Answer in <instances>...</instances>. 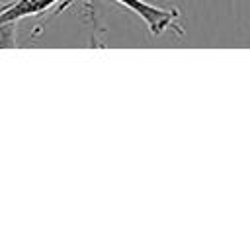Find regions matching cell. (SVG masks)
<instances>
[{
    "label": "cell",
    "instance_id": "obj_2",
    "mask_svg": "<svg viewBox=\"0 0 250 250\" xmlns=\"http://www.w3.org/2000/svg\"><path fill=\"white\" fill-rule=\"evenodd\" d=\"M59 0H12L0 2V23L20 21L29 16H39L49 12Z\"/></svg>",
    "mask_w": 250,
    "mask_h": 250
},
{
    "label": "cell",
    "instance_id": "obj_1",
    "mask_svg": "<svg viewBox=\"0 0 250 250\" xmlns=\"http://www.w3.org/2000/svg\"><path fill=\"white\" fill-rule=\"evenodd\" d=\"M115 4H121L123 8L131 10L133 14H137L146 27L150 29L152 35H162L168 29H174L176 33H184L182 25H180V12L178 10H168V8H160L154 4H148L145 0H111Z\"/></svg>",
    "mask_w": 250,
    "mask_h": 250
},
{
    "label": "cell",
    "instance_id": "obj_3",
    "mask_svg": "<svg viewBox=\"0 0 250 250\" xmlns=\"http://www.w3.org/2000/svg\"><path fill=\"white\" fill-rule=\"evenodd\" d=\"M16 27H18V21L0 23V49L16 47Z\"/></svg>",
    "mask_w": 250,
    "mask_h": 250
}]
</instances>
